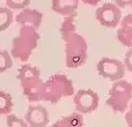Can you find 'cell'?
Here are the masks:
<instances>
[{
    "label": "cell",
    "instance_id": "1",
    "mask_svg": "<svg viewBox=\"0 0 132 127\" xmlns=\"http://www.w3.org/2000/svg\"><path fill=\"white\" fill-rule=\"evenodd\" d=\"M60 36L65 43V65L67 68L84 66L88 58V45L80 34L77 32L75 16H67L59 28Z\"/></svg>",
    "mask_w": 132,
    "mask_h": 127
},
{
    "label": "cell",
    "instance_id": "2",
    "mask_svg": "<svg viewBox=\"0 0 132 127\" xmlns=\"http://www.w3.org/2000/svg\"><path fill=\"white\" fill-rule=\"evenodd\" d=\"M39 42V34L35 28L20 27L19 35L12 42L11 56L19 61L26 62L31 57L34 50L37 48Z\"/></svg>",
    "mask_w": 132,
    "mask_h": 127
},
{
    "label": "cell",
    "instance_id": "3",
    "mask_svg": "<svg viewBox=\"0 0 132 127\" xmlns=\"http://www.w3.org/2000/svg\"><path fill=\"white\" fill-rule=\"evenodd\" d=\"M18 77L23 94L29 102L35 103L42 101L44 82L38 68L29 63H24L19 69Z\"/></svg>",
    "mask_w": 132,
    "mask_h": 127
},
{
    "label": "cell",
    "instance_id": "4",
    "mask_svg": "<svg viewBox=\"0 0 132 127\" xmlns=\"http://www.w3.org/2000/svg\"><path fill=\"white\" fill-rule=\"evenodd\" d=\"M74 95V86L72 80L65 74L51 75L43 84L42 101L49 103L59 102L63 97H70Z\"/></svg>",
    "mask_w": 132,
    "mask_h": 127
},
{
    "label": "cell",
    "instance_id": "5",
    "mask_svg": "<svg viewBox=\"0 0 132 127\" xmlns=\"http://www.w3.org/2000/svg\"><path fill=\"white\" fill-rule=\"evenodd\" d=\"M132 101V83L125 80L114 82L109 90L107 105L116 113H124Z\"/></svg>",
    "mask_w": 132,
    "mask_h": 127
},
{
    "label": "cell",
    "instance_id": "6",
    "mask_svg": "<svg viewBox=\"0 0 132 127\" xmlns=\"http://www.w3.org/2000/svg\"><path fill=\"white\" fill-rule=\"evenodd\" d=\"M97 73L100 76L110 80L111 82H117L119 80H123L125 75V66L124 62L115 58H102L96 65Z\"/></svg>",
    "mask_w": 132,
    "mask_h": 127
},
{
    "label": "cell",
    "instance_id": "7",
    "mask_svg": "<svg viewBox=\"0 0 132 127\" xmlns=\"http://www.w3.org/2000/svg\"><path fill=\"white\" fill-rule=\"evenodd\" d=\"M100 97L92 89H80L75 93L73 98V104L78 113L87 114L95 111L98 107Z\"/></svg>",
    "mask_w": 132,
    "mask_h": 127
},
{
    "label": "cell",
    "instance_id": "8",
    "mask_svg": "<svg viewBox=\"0 0 132 127\" xmlns=\"http://www.w3.org/2000/svg\"><path fill=\"white\" fill-rule=\"evenodd\" d=\"M95 16L101 25L107 28H115L119 24L122 20V12L116 4L105 2L96 9Z\"/></svg>",
    "mask_w": 132,
    "mask_h": 127
},
{
    "label": "cell",
    "instance_id": "9",
    "mask_svg": "<svg viewBox=\"0 0 132 127\" xmlns=\"http://www.w3.org/2000/svg\"><path fill=\"white\" fill-rule=\"evenodd\" d=\"M49 112L42 105H29L24 114L28 127H46L49 124Z\"/></svg>",
    "mask_w": 132,
    "mask_h": 127
},
{
    "label": "cell",
    "instance_id": "10",
    "mask_svg": "<svg viewBox=\"0 0 132 127\" xmlns=\"http://www.w3.org/2000/svg\"><path fill=\"white\" fill-rule=\"evenodd\" d=\"M15 21L19 24L22 27H32L36 30L39 29L43 21V14L41 12H38L37 9H32V8H24L15 16Z\"/></svg>",
    "mask_w": 132,
    "mask_h": 127
},
{
    "label": "cell",
    "instance_id": "11",
    "mask_svg": "<svg viewBox=\"0 0 132 127\" xmlns=\"http://www.w3.org/2000/svg\"><path fill=\"white\" fill-rule=\"evenodd\" d=\"M117 39L122 45L132 48V14H128L121 20L117 30Z\"/></svg>",
    "mask_w": 132,
    "mask_h": 127
},
{
    "label": "cell",
    "instance_id": "12",
    "mask_svg": "<svg viewBox=\"0 0 132 127\" xmlns=\"http://www.w3.org/2000/svg\"><path fill=\"white\" fill-rule=\"evenodd\" d=\"M79 0H52L51 8L55 13L63 15L64 17L77 15Z\"/></svg>",
    "mask_w": 132,
    "mask_h": 127
},
{
    "label": "cell",
    "instance_id": "13",
    "mask_svg": "<svg viewBox=\"0 0 132 127\" xmlns=\"http://www.w3.org/2000/svg\"><path fill=\"white\" fill-rule=\"evenodd\" d=\"M84 126V117L82 114L74 112L68 116L59 118L52 124L51 127H82Z\"/></svg>",
    "mask_w": 132,
    "mask_h": 127
},
{
    "label": "cell",
    "instance_id": "14",
    "mask_svg": "<svg viewBox=\"0 0 132 127\" xmlns=\"http://www.w3.org/2000/svg\"><path fill=\"white\" fill-rule=\"evenodd\" d=\"M14 103H13V97L11 94L6 93L4 90H0V116H8L12 113Z\"/></svg>",
    "mask_w": 132,
    "mask_h": 127
},
{
    "label": "cell",
    "instance_id": "15",
    "mask_svg": "<svg viewBox=\"0 0 132 127\" xmlns=\"http://www.w3.org/2000/svg\"><path fill=\"white\" fill-rule=\"evenodd\" d=\"M14 20V14L8 7H0V31L11 27Z\"/></svg>",
    "mask_w": 132,
    "mask_h": 127
},
{
    "label": "cell",
    "instance_id": "16",
    "mask_svg": "<svg viewBox=\"0 0 132 127\" xmlns=\"http://www.w3.org/2000/svg\"><path fill=\"white\" fill-rule=\"evenodd\" d=\"M13 66V59L8 51L0 49V73H4L12 68Z\"/></svg>",
    "mask_w": 132,
    "mask_h": 127
},
{
    "label": "cell",
    "instance_id": "17",
    "mask_svg": "<svg viewBox=\"0 0 132 127\" xmlns=\"http://www.w3.org/2000/svg\"><path fill=\"white\" fill-rule=\"evenodd\" d=\"M6 6L11 9H24L29 6L30 0H5Z\"/></svg>",
    "mask_w": 132,
    "mask_h": 127
},
{
    "label": "cell",
    "instance_id": "18",
    "mask_svg": "<svg viewBox=\"0 0 132 127\" xmlns=\"http://www.w3.org/2000/svg\"><path fill=\"white\" fill-rule=\"evenodd\" d=\"M6 123H7V127H28L24 119H20L15 114H12V113L7 116Z\"/></svg>",
    "mask_w": 132,
    "mask_h": 127
},
{
    "label": "cell",
    "instance_id": "19",
    "mask_svg": "<svg viewBox=\"0 0 132 127\" xmlns=\"http://www.w3.org/2000/svg\"><path fill=\"white\" fill-rule=\"evenodd\" d=\"M123 62H124V66H125L126 70L132 72V48L125 53V58H124Z\"/></svg>",
    "mask_w": 132,
    "mask_h": 127
},
{
    "label": "cell",
    "instance_id": "20",
    "mask_svg": "<svg viewBox=\"0 0 132 127\" xmlns=\"http://www.w3.org/2000/svg\"><path fill=\"white\" fill-rule=\"evenodd\" d=\"M125 121L129 127H132V101L129 105V109L125 112Z\"/></svg>",
    "mask_w": 132,
    "mask_h": 127
},
{
    "label": "cell",
    "instance_id": "21",
    "mask_svg": "<svg viewBox=\"0 0 132 127\" xmlns=\"http://www.w3.org/2000/svg\"><path fill=\"white\" fill-rule=\"evenodd\" d=\"M115 4H116L119 8L132 7V0H115Z\"/></svg>",
    "mask_w": 132,
    "mask_h": 127
},
{
    "label": "cell",
    "instance_id": "22",
    "mask_svg": "<svg viewBox=\"0 0 132 127\" xmlns=\"http://www.w3.org/2000/svg\"><path fill=\"white\" fill-rule=\"evenodd\" d=\"M81 1L84 2V4L88 5V6H97L101 0H81Z\"/></svg>",
    "mask_w": 132,
    "mask_h": 127
}]
</instances>
